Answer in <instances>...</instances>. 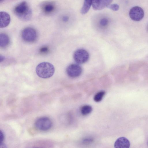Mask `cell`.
Masks as SVG:
<instances>
[{"mask_svg": "<svg viewBox=\"0 0 148 148\" xmlns=\"http://www.w3.org/2000/svg\"><path fill=\"white\" fill-rule=\"evenodd\" d=\"M14 12L17 16L22 21H28L32 17L31 9L25 1L17 5L14 8Z\"/></svg>", "mask_w": 148, "mask_h": 148, "instance_id": "6da1fadb", "label": "cell"}, {"mask_svg": "<svg viewBox=\"0 0 148 148\" xmlns=\"http://www.w3.org/2000/svg\"><path fill=\"white\" fill-rule=\"evenodd\" d=\"M36 71L40 77L47 79L52 77L55 72L54 66L51 63L46 62L40 63L36 68Z\"/></svg>", "mask_w": 148, "mask_h": 148, "instance_id": "7a4b0ae2", "label": "cell"}, {"mask_svg": "<svg viewBox=\"0 0 148 148\" xmlns=\"http://www.w3.org/2000/svg\"><path fill=\"white\" fill-rule=\"evenodd\" d=\"M21 37L23 40L27 42H32L35 41L37 37L36 30L31 27H27L22 32Z\"/></svg>", "mask_w": 148, "mask_h": 148, "instance_id": "3957f363", "label": "cell"}, {"mask_svg": "<svg viewBox=\"0 0 148 148\" xmlns=\"http://www.w3.org/2000/svg\"><path fill=\"white\" fill-rule=\"evenodd\" d=\"M36 127L41 131H47L50 128L52 122L50 119L46 117L39 118L36 121L35 123Z\"/></svg>", "mask_w": 148, "mask_h": 148, "instance_id": "277c9868", "label": "cell"}, {"mask_svg": "<svg viewBox=\"0 0 148 148\" xmlns=\"http://www.w3.org/2000/svg\"><path fill=\"white\" fill-rule=\"evenodd\" d=\"M73 58L77 63L79 64H83L88 60L89 54L85 50L79 49L75 51L73 55Z\"/></svg>", "mask_w": 148, "mask_h": 148, "instance_id": "5b68a950", "label": "cell"}, {"mask_svg": "<svg viewBox=\"0 0 148 148\" xmlns=\"http://www.w3.org/2000/svg\"><path fill=\"white\" fill-rule=\"evenodd\" d=\"M129 15L130 18L133 20L139 21L142 20L144 16L143 9L139 6H135L130 10Z\"/></svg>", "mask_w": 148, "mask_h": 148, "instance_id": "8992f818", "label": "cell"}, {"mask_svg": "<svg viewBox=\"0 0 148 148\" xmlns=\"http://www.w3.org/2000/svg\"><path fill=\"white\" fill-rule=\"evenodd\" d=\"M66 71L68 75L71 77H76L79 76L82 71V67L77 64H72L67 67Z\"/></svg>", "mask_w": 148, "mask_h": 148, "instance_id": "52a82bcc", "label": "cell"}, {"mask_svg": "<svg viewBox=\"0 0 148 148\" xmlns=\"http://www.w3.org/2000/svg\"><path fill=\"white\" fill-rule=\"evenodd\" d=\"M112 0H92V6L95 10H99L107 7L112 2Z\"/></svg>", "mask_w": 148, "mask_h": 148, "instance_id": "ba28073f", "label": "cell"}, {"mask_svg": "<svg viewBox=\"0 0 148 148\" xmlns=\"http://www.w3.org/2000/svg\"><path fill=\"white\" fill-rule=\"evenodd\" d=\"M130 146L129 141L124 137H121L118 138L114 144V147L115 148H129Z\"/></svg>", "mask_w": 148, "mask_h": 148, "instance_id": "9c48e42d", "label": "cell"}, {"mask_svg": "<svg viewBox=\"0 0 148 148\" xmlns=\"http://www.w3.org/2000/svg\"><path fill=\"white\" fill-rule=\"evenodd\" d=\"M0 27L4 28L7 26L10 21V18L7 12L2 11L0 12Z\"/></svg>", "mask_w": 148, "mask_h": 148, "instance_id": "30bf717a", "label": "cell"}, {"mask_svg": "<svg viewBox=\"0 0 148 148\" xmlns=\"http://www.w3.org/2000/svg\"><path fill=\"white\" fill-rule=\"evenodd\" d=\"M55 6L54 3L48 2L43 3L42 6V9L45 13L49 14L54 11Z\"/></svg>", "mask_w": 148, "mask_h": 148, "instance_id": "8fae6325", "label": "cell"}, {"mask_svg": "<svg viewBox=\"0 0 148 148\" xmlns=\"http://www.w3.org/2000/svg\"><path fill=\"white\" fill-rule=\"evenodd\" d=\"M9 42V37L7 35L3 33L0 34V46L1 47H6L8 45Z\"/></svg>", "mask_w": 148, "mask_h": 148, "instance_id": "7c38bea8", "label": "cell"}, {"mask_svg": "<svg viewBox=\"0 0 148 148\" xmlns=\"http://www.w3.org/2000/svg\"><path fill=\"white\" fill-rule=\"evenodd\" d=\"M92 0H84V3L81 10L82 14H85L88 11L92 5Z\"/></svg>", "mask_w": 148, "mask_h": 148, "instance_id": "4fadbf2b", "label": "cell"}, {"mask_svg": "<svg viewBox=\"0 0 148 148\" xmlns=\"http://www.w3.org/2000/svg\"><path fill=\"white\" fill-rule=\"evenodd\" d=\"M92 107L89 105H85L82 106L81 109V112L84 115H86L90 114L92 110Z\"/></svg>", "mask_w": 148, "mask_h": 148, "instance_id": "5bb4252c", "label": "cell"}, {"mask_svg": "<svg viewBox=\"0 0 148 148\" xmlns=\"http://www.w3.org/2000/svg\"><path fill=\"white\" fill-rule=\"evenodd\" d=\"M105 92L103 91L99 92L97 93L94 97V100L96 102H99L103 99L105 95Z\"/></svg>", "mask_w": 148, "mask_h": 148, "instance_id": "9a60e30c", "label": "cell"}, {"mask_svg": "<svg viewBox=\"0 0 148 148\" xmlns=\"http://www.w3.org/2000/svg\"><path fill=\"white\" fill-rule=\"evenodd\" d=\"M107 7L113 11H116L119 10V6L116 4H114L109 5Z\"/></svg>", "mask_w": 148, "mask_h": 148, "instance_id": "2e32d148", "label": "cell"}, {"mask_svg": "<svg viewBox=\"0 0 148 148\" xmlns=\"http://www.w3.org/2000/svg\"><path fill=\"white\" fill-rule=\"evenodd\" d=\"M108 23V19L106 18H103L102 19L100 22V24L103 26H105L107 25Z\"/></svg>", "mask_w": 148, "mask_h": 148, "instance_id": "e0dca14e", "label": "cell"}, {"mask_svg": "<svg viewBox=\"0 0 148 148\" xmlns=\"http://www.w3.org/2000/svg\"><path fill=\"white\" fill-rule=\"evenodd\" d=\"M4 139V136L3 133L1 131L0 132V146L3 145V142Z\"/></svg>", "mask_w": 148, "mask_h": 148, "instance_id": "ac0fdd59", "label": "cell"}, {"mask_svg": "<svg viewBox=\"0 0 148 148\" xmlns=\"http://www.w3.org/2000/svg\"><path fill=\"white\" fill-rule=\"evenodd\" d=\"M48 51V48L46 47H44L40 49V51L42 53H46Z\"/></svg>", "mask_w": 148, "mask_h": 148, "instance_id": "d6986e66", "label": "cell"}, {"mask_svg": "<svg viewBox=\"0 0 148 148\" xmlns=\"http://www.w3.org/2000/svg\"><path fill=\"white\" fill-rule=\"evenodd\" d=\"M93 141V140L91 138H86L84 140L83 142L84 143H88L91 142H92Z\"/></svg>", "mask_w": 148, "mask_h": 148, "instance_id": "ffe728a7", "label": "cell"}, {"mask_svg": "<svg viewBox=\"0 0 148 148\" xmlns=\"http://www.w3.org/2000/svg\"><path fill=\"white\" fill-rule=\"evenodd\" d=\"M69 18L67 16H64L62 18V20L64 22H66L68 21Z\"/></svg>", "mask_w": 148, "mask_h": 148, "instance_id": "44dd1931", "label": "cell"}, {"mask_svg": "<svg viewBox=\"0 0 148 148\" xmlns=\"http://www.w3.org/2000/svg\"><path fill=\"white\" fill-rule=\"evenodd\" d=\"M5 57L2 56L0 55V62H3L5 59Z\"/></svg>", "mask_w": 148, "mask_h": 148, "instance_id": "7402d4cb", "label": "cell"}, {"mask_svg": "<svg viewBox=\"0 0 148 148\" xmlns=\"http://www.w3.org/2000/svg\"><path fill=\"white\" fill-rule=\"evenodd\" d=\"M147 145L148 146V140L147 142Z\"/></svg>", "mask_w": 148, "mask_h": 148, "instance_id": "603a6c76", "label": "cell"}, {"mask_svg": "<svg viewBox=\"0 0 148 148\" xmlns=\"http://www.w3.org/2000/svg\"><path fill=\"white\" fill-rule=\"evenodd\" d=\"M3 0H0V1L1 2V1H3Z\"/></svg>", "mask_w": 148, "mask_h": 148, "instance_id": "cb8c5ba5", "label": "cell"}]
</instances>
